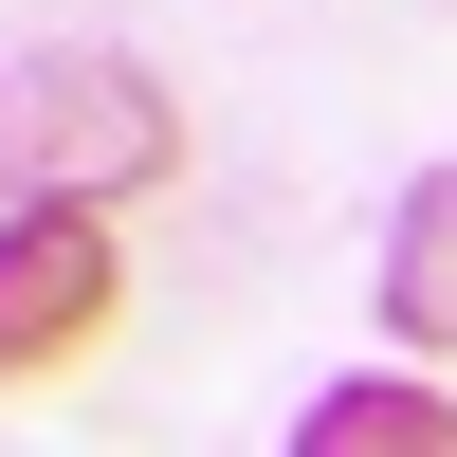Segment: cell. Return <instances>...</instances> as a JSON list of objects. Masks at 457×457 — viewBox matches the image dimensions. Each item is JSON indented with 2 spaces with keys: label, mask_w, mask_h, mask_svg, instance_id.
<instances>
[{
  "label": "cell",
  "mask_w": 457,
  "mask_h": 457,
  "mask_svg": "<svg viewBox=\"0 0 457 457\" xmlns=\"http://www.w3.org/2000/svg\"><path fill=\"white\" fill-rule=\"evenodd\" d=\"M165 165H183L165 73H129V55H19L0 73V202H146Z\"/></svg>",
  "instance_id": "6da1fadb"
},
{
  "label": "cell",
  "mask_w": 457,
  "mask_h": 457,
  "mask_svg": "<svg viewBox=\"0 0 457 457\" xmlns=\"http://www.w3.org/2000/svg\"><path fill=\"white\" fill-rule=\"evenodd\" d=\"M293 457H457V403L366 366V385H312V403H293Z\"/></svg>",
  "instance_id": "3957f363"
},
{
  "label": "cell",
  "mask_w": 457,
  "mask_h": 457,
  "mask_svg": "<svg viewBox=\"0 0 457 457\" xmlns=\"http://www.w3.org/2000/svg\"><path fill=\"white\" fill-rule=\"evenodd\" d=\"M385 312L421 329V348H457V165L403 183V220H385Z\"/></svg>",
  "instance_id": "277c9868"
},
{
  "label": "cell",
  "mask_w": 457,
  "mask_h": 457,
  "mask_svg": "<svg viewBox=\"0 0 457 457\" xmlns=\"http://www.w3.org/2000/svg\"><path fill=\"white\" fill-rule=\"evenodd\" d=\"M110 329V202H0V385H55Z\"/></svg>",
  "instance_id": "7a4b0ae2"
}]
</instances>
